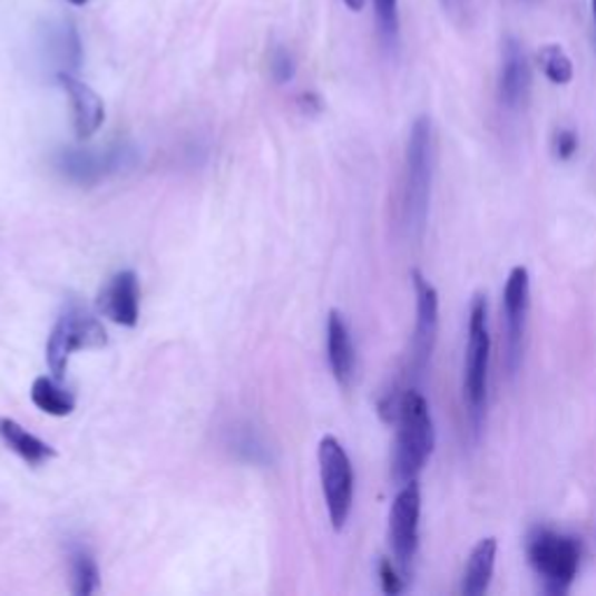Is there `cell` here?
Returning a JSON list of instances; mask_svg holds the SVG:
<instances>
[{
  "mask_svg": "<svg viewBox=\"0 0 596 596\" xmlns=\"http://www.w3.org/2000/svg\"><path fill=\"white\" fill-rule=\"evenodd\" d=\"M538 63L555 85H568L574 80V63L559 45H546L538 51Z\"/></svg>",
  "mask_w": 596,
  "mask_h": 596,
  "instance_id": "21",
  "label": "cell"
},
{
  "mask_svg": "<svg viewBox=\"0 0 596 596\" xmlns=\"http://www.w3.org/2000/svg\"><path fill=\"white\" fill-rule=\"evenodd\" d=\"M422 497L418 480L401 485L390 512V546L397 564L408 574L420 548Z\"/></svg>",
  "mask_w": 596,
  "mask_h": 596,
  "instance_id": "10",
  "label": "cell"
},
{
  "mask_svg": "<svg viewBox=\"0 0 596 596\" xmlns=\"http://www.w3.org/2000/svg\"><path fill=\"white\" fill-rule=\"evenodd\" d=\"M326 352H329V364H331L333 378L339 380L343 390H348L356 373V352H354L350 326L339 310H331L329 313Z\"/></svg>",
  "mask_w": 596,
  "mask_h": 596,
  "instance_id": "14",
  "label": "cell"
},
{
  "mask_svg": "<svg viewBox=\"0 0 596 596\" xmlns=\"http://www.w3.org/2000/svg\"><path fill=\"white\" fill-rule=\"evenodd\" d=\"M345 6H348L352 12H359L361 8H364V0H345Z\"/></svg>",
  "mask_w": 596,
  "mask_h": 596,
  "instance_id": "27",
  "label": "cell"
},
{
  "mask_svg": "<svg viewBox=\"0 0 596 596\" xmlns=\"http://www.w3.org/2000/svg\"><path fill=\"white\" fill-rule=\"evenodd\" d=\"M299 106H301V110L307 113V115H317V113H322V98H320L317 94L310 91V94H303V96L299 98Z\"/></svg>",
  "mask_w": 596,
  "mask_h": 596,
  "instance_id": "26",
  "label": "cell"
},
{
  "mask_svg": "<svg viewBox=\"0 0 596 596\" xmlns=\"http://www.w3.org/2000/svg\"><path fill=\"white\" fill-rule=\"evenodd\" d=\"M228 446L245 461H252V463H268L271 461V450L266 446V440L258 436L252 427L231 429Z\"/></svg>",
  "mask_w": 596,
  "mask_h": 596,
  "instance_id": "19",
  "label": "cell"
},
{
  "mask_svg": "<svg viewBox=\"0 0 596 596\" xmlns=\"http://www.w3.org/2000/svg\"><path fill=\"white\" fill-rule=\"evenodd\" d=\"M491 341L487 331V299L476 294L469 310V341L463 356V401L473 431H480L487 406V371Z\"/></svg>",
  "mask_w": 596,
  "mask_h": 596,
  "instance_id": "4",
  "label": "cell"
},
{
  "mask_svg": "<svg viewBox=\"0 0 596 596\" xmlns=\"http://www.w3.org/2000/svg\"><path fill=\"white\" fill-rule=\"evenodd\" d=\"M47 55L59 72H72L82 63V42L77 36L75 23L61 19L59 23H51L47 29Z\"/></svg>",
  "mask_w": 596,
  "mask_h": 596,
  "instance_id": "15",
  "label": "cell"
},
{
  "mask_svg": "<svg viewBox=\"0 0 596 596\" xmlns=\"http://www.w3.org/2000/svg\"><path fill=\"white\" fill-rule=\"evenodd\" d=\"M378 29L384 45H394L399 36V0H373Z\"/></svg>",
  "mask_w": 596,
  "mask_h": 596,
  "instance_id": "22",
  "label": "cell"
},
{
  "mask_svg": "<svg viewBox=\"0 0 596 596\" xmlns=\"http://www.w3.org/2000/svg\"><path fill=\"white\" fill-rule=\"evenodd\" d=\"M70 576H72V592L77 596H89L100 585L98 564L87 550H72L70 555Z\"/></svg>",
  "mask_w": 596,
  "mask_h": 596,
  "instance_id": "20",
  "label": "cell"
},
{
  "mask_svg": "<svg viewBox=\"0 0 596 596\" xmlns=\"http://www.w3.org/2000/svg\"><path fill=\"white\" fill-rule=\"evenodd\" d=\"M531 94V66L520 40L506 38L499 75V100L508 113H520Z\"/></svg>",
  "mask_w": 596,
  "mask_h": 596,
  "instance_id": "11",
  "label": "cell"
},
{
  "mask_svg": "<svg viewBox=\"0 0 596 596\" xmlns=\"http://www.w3.org/2000/svg\"><path fill=\"white\" fill-rule=\"evenodd\" d=\"M433 179V126L427 115L418 117L410 128L406 149L403 183V222L412 236H422Z\"/></svg>",
  "mask_w": 596,
  "mask_h": 596,
  "instance_id": "2",
  "label": "cell"
},
{
  "mask_svg": "<svg viewBox=\"0 0 596 596\" xmlns=\"http://www.w3.org/2000/svg\"><path fill=\"white\" fill-rule=\"evenodd\" d=\"M527 559L548 594H566L580 568L578 538L550 527H534L527 536Z\"/></svg>",
  "mask_w": 596,
  "mask_h": 596,
  "instance_id": "3",
  "label": "cell"
},
{
  "mask_svg": "<svg viewBox=\"0 0 596 596\" xmlns=\"http://www.w3.org/2000/svg\"><path fill=\"white\" fill-rule=\"evenodd\" d=\"M394 422L397 440L392 452V480L401 487L418 480L436 446L433 418L422 392L408 387L401 394Z\"/></svg>",
  "mask_w": 596,
  "mask_h": 596,
  "instance_id": "1",
  "label": "cell"
},
{
  "mask_svg": "<svg viewBox=\"0 0 596 596\" xmlns=\"http://www.w3.org/2000/svg\"><path fill=\"white\" fill-rule=\"evenodd\" d=\"M578 145H580L578 134L571 131V128H559V131L553 138V152H555V157L559 162L574 159L576 152H578Z\"/></svg>",
  "mask_w": 596,
  "mask_h": 596,
  "instance_id": "25",
  "label": "cell"
},
{
  "mask_svg": "<svg viewBox=\"0 0 596 596\" xmlns=\"http://www.w3.org/2000/svg\"><path fill=\"white\" fill-rule=\"evenodd\" d=\"M68 3H70V6H75V8H82V6H87V3H89V0H68Z\"/></svg>",
  "mask_w": 596,
  "mask_h": 596,
  "instance_id": "29",
  "label": "cell"
},
{
  "mask_svg": "<svg viewBox=\"0 0 596 596\" xmlns=\"http://www.w3.org/2000/svg\"><path fill=\"white\" fill-rule=\"evenodd\" d=\"M497 550H499L497 538L489 536V538L478 540V546L471 550L469 561H466V568H463V578H461L463 596H480L489 589L491 576H495Z\"/></svg>",
  "mask_w": 596,
  "mask_h": 596,
  "instance_id": "16",
  "label": "cell"
},
{
  "mask_svg": "<svg viewBox=\"0 0 596 596\" xmlns=\"http://www.w3.org/2000/svg\"><path fill=\"white\" fill-rule=\"evenodd\" d=\"M320 478L329 510V520L335 531H343L354 501V471L345 448L333 436H324L320 443Z\"/></svg>",
  "mask_w": 596,
  "mask_h": 596,
  "instance_id": "6",
  "label": "cell"
},
{
  "mask_svg": "<svg viewBox=\"0 0 596 596\" xmlns=\"http://www.w3.org/2000/svg\"><path fill=\"white\" fill-rule=\"evenodd\" d=\"M138 159L136 147L117 143L106 149H61L55 157V168L75 185H96L124 168H131Z\"/></svg>",
  "mask_w": 596,
  "mask_h": 596,
  "instance_id": "8",
  "label": "cell"
},
{
  "mask_svg": "<svg viewBox=\"0 0 596 596\" xmlns=\"http://www.w3.org/2000/svg\"><path fill=\"white\" fill-rule=\"evenodd\" d=\"M592 14H594V26H596V0H592Z\"/></svg>",
  "mask_w": 596,
  "mask_h": 596,
  "instance_id": "30",
  "label": "cell"
},
{
  "mask_svg": "<svg viewBox=\"0 0 596 596\" xmlns=\"http://www.w3.org/2000/svg\"><path fill=\"white\" fill-rule=\"evenodd\" d=\"M0 438L6 440V446L12 452H17L26 463H31V466H40L57 457L55 448L47 446L45 440H40L31 431H26L19 422L10 418H0Z\"/></svg>",
  "mask_w": 596,
  "mask_h": 596,
  "instance_id": "17",
  "label": "cell"
},
{
  "mask_svg": "<svg viewBox=\"0 0 596 596\" xmlns=\"http://www.w3.org/2000/svg\"><path fill=\"white\" fill-rule=\"evenodd\" d=\"M98 310L119 326H136L140 317V282L134 271H121L98 294Z\"/></svg>",
  "mask_w": 596,
  "mask_h": 596,
  "instance_id": "12",
  "label": "cell"
},
{
  "mask_svg": "<svg viewBox=\"0 0 596 596\" xmlns=\"http://www.w3.org/2000/svg\"><path fill=\"white\" fill-rule=\"evenodd\" d=\"M31 399L42 412L55 414V418H66V414H70L75 410V397L55 378H47V375H42L33 382Z\"/></svg>",
  "mask_w": 596,
  "mask_h": 596,
  "instance_id": "18",
  "label": "cell"
},
{
  "mask_svg": "<svg viewBox=\"0 0 596 596\" xmlns=\"http://www.w3.org/2000/svg\"><path fill=\"white\" fill-rule=\"evenodd\" d=\"M461 3H463V0H443V6L450 8V10H459Z\"/></svg>",
  "mask_w": 596,
  "mask_h": 596,
  "instance_id": "28",
  "label": "cell"
},
{
  "mask_svg": "<svg viewBox=\"0 0 596 596\" xmlns=\"http://www.w3.org/2000/svg\"><path fill=\"white\" fill-rule=\"evenodd\" d=\"M57 80L68 94L77 138L80 140L91 138L100 128V124L106 121V106H102L100 96L89 85L77 80L72 72H59Z\"/></svg>",
  "mask_w": 596,
  "mask_h": 596,
  "instance_id": "13",
  "label": "cell"
},
{
  "mask_svg": "<svg viewBox=\"0 0 596 596\" xmlns=\"http://www.w3.org/2000/svg\"><path fill=\"white\" fill-rule=\"evenodd\" d=\"M410 277L414 290V331L410 341L408 364L401 378L408 387L427 373L438 339V292L420 271H412Z\"/></svg>",
  "mask_w": 596,
  "mask_h": 596,
  "instance_id": "7",
  "label": "cell"
},
{
  "mask_svg": "<svg viewBox=\"0 0 596 596\" xmlns=\"http://www.w3.org/2000/svg\"><path fill=\"white\" fill-rule=\"evenodd\" d=\"M108 343V333L102 324L87 313L82 305H68L66 313L59 317V322L51 329V335L47 341V364L49 371L55 373L57 380L66 375L68 359L77 350L89 348H102Z\"/></svg>",
  "mask_w": 596,
  "mask_h": 596,
  "instance_id": "5",
  "label": "cell"
},
{
  "mask_svg": "<svg viewBox=\"0 0 596 596\" xmlns=\"http://www.w3.org/2000/svg\"><path fill=\"white\" fill-rule=\"evenodd\" d=\"M268 68H271V77H273L275 85H287L294 80V75H296L294 57L290 55V49H284L282 45L273 47Z\"/></svg>",
  "mask_w": 596,
  "mask_h": 596,
  "instance_id": "23",
  "label": "cell"
},
{
  "mask_svg": "<svg viewBox=\"0 0 596 596\" xmlns=\"http://www.w3.org/2000/svg\"><path fill=\"white\" fill-rule=\"evenodd\" d=\"M378 576H380V587L384 594H401L406 589L408 574L392 559H384V557L380 559Z\"/></svg>",
  "mask_w": 596,
  "mask_h": 596,
  "instance_id": "24",
  "label": "cell"
},
{
  "mask_svg": "<svg viewBox=\"0 0 596 596\" xmlns=\"http://www.w3.org/2000/svg\"><path fill=\"white\" fill-rule=\"evenodd\" d=\"M529 294H531L529 271L525 266H515L508 273L504 287V364L508 375H515L522 361Z\"/></svg>",
  "mask_w": 596,
  "mask_h": 596,
  "instance_id": "9",
  "label": "cell"
}]
</instances>
